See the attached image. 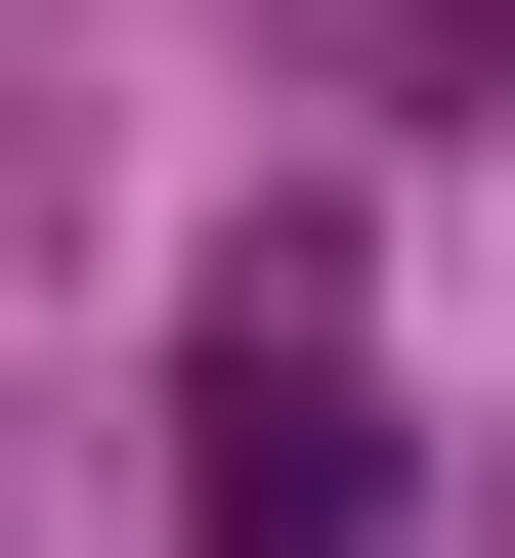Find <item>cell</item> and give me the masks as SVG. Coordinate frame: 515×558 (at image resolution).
<instances>
[{
	"instance_id": "cell-1",
	"label": "cell",
	"mask_w": 515,
	"mask_h": 558,
	"mask_svg": "<svg viewBox=\"0 0 515 558\" xmlns=\"http://www.w3.org/2000/svg\"><path fill=\"white\" fill-rule=\"evenodd\" d=\"M344 515H387V387H344V301L258 258L216 301V558H344Z\"/></svg>"
}]
</instances>
